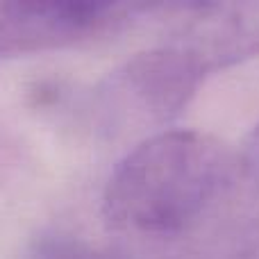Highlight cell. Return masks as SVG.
<instances>
[{
  "mask_svg": "<svg viewBox=\"0 0 259 259\" xmlns=\"http://www.w3.org/2000/svg\"><path fill=\"white\" fill-rule=\"evenodd\" d=\"M23 259H118L109 246H94L71 232H41L25 248Z\"/></svg>",
  "mask_w": 259,
  "mask_h": 259,
  "instance_id": "cell-5",
  "label": "cell"
},
{
  "mask_svg": "<svg viewBox=\"0 0 259 259\" xmlns=\"http://www.w3.org/2000/svg\"><path fill=\"white\" fill-rule=\"evenodd\" d=\"M143 16L205 77L259 57V0H152Z\"/></svg>",
  "mask_w": 259,
  "mask_h": 259,
  "instance_id": "cell-3",
  "label": "cell"
},
{
  "mask_svg": "<svg viewBox=\"0 0 259 259\" xmlns=\"http://www.w3.org/2000/svg\"><path fill=\"white\" fill-rule=\"evenodd\" d=\"M205 80L178 53L155 44L100 82L94 112L107 134L118 139L139 134L143 141L164 132L196 98Z\"/></svg>",
  "mask_w": 259,
  "mask_h": 259,
  "instance_id": "cell-2",
  "label": "cell"
},
{
  "mask_svg": "<svg viewBox=\"0 0 259 259\" xmlns=\"http://www.w3.org/2000/svg\"><path fill=\"white\" fill-rule=\"evenodd\" d=\"M103 225L118 259H259V170L214 134L164 130L116 164Z\"/></svg>",
  "mask_w": 259,
  "mask_h": 259,
  "instance_id": "cell-1",
  "label": "cell"
},
{
  "mask_svg": "<svg viewBox=\"0 0 259 259\" xmlns=\"http://www.w3.org/2000/svg\"><path fill=\"white\" fill-rule=\"evenodd\" d=\"M246 155L250 157V161L257 166L259 170V125L248 134V141H246Z\"/></svg>",
  "mask_w": 259,
  "mask_h": 259,
  "instance_id": "cell-6",
  "label": "cell"
},
{
  "mask_svg": "<svg viewBox=\"0 0 259 259\" xmlns=\"http://www.w3.org/2000/svg\"><path fill=\"white\" fill-rule=\"evenodd\" d=\"M150 5L152 0H5L0 39L23 50L75 44L143 16Z\"/></svg>",
  "mask_w": 259,
  "mask_h": 259,
  "instance_id": "cell-4",
  "label": "cell"
}]
</instances>
